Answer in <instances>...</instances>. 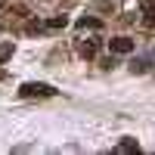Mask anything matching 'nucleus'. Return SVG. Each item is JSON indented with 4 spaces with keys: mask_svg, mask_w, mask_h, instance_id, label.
Returning <instances> with one entry per match:
<instances>
[{
    "mask_svg": "<svg viewBox=\"0 0 155 155\" xmlns=\"http://www.w3.org/2000/svg\"><path fill=\"white\" fill-rule=\"evenodd\" d=\"M56 90L50 87V84H22L19 90V96H53Z\"/></svg>",
    "mask_w": 155,
    "mask_h": 155,
    "instance_id": "f257e3e1",
    "label": "nucleus"
},
{
    "mask_svg": "<svg viewBox=\"0 0 155 155\" xmlns=\"http://www.w3.org/2000/svg\"><path fill=\"white\" fill-rule=\"evenodd\" d=\"M109 47H112V53L115 56H127V53H134V41H130V37H112V41H109Z\"/></svg>",
    "mask_w": 155,
    "mask_h": 155,
    "instance_id": "f03ea898",
    "label": "nucleus"
},
{
    "mask_svg": "<svg viewBox=\"0 0 155 155\" xmlns=\"http://www.w3.org/2000/svg\"><path fill=\"white\" fill-rule=\"evenodd\" d=\"M140 6H143V12H146V25H149V28H155V0H143V3H140Z\"/></svg>",
    "mask_w": 155,
    "mask_h": 155,
    "instance_id": "7ed1b4c3",
    "label": "nucleus"
},
{
    "mask_svg": "<svg viewBox=\"0 0 155 155\" xmlns=\"http://www.w3.org/2000/svg\"><path fill=\"white\" fill-rule=\"evenodd\" d=\"M118 152H140V143L134 137H124L121 143H118Z\"/></svg>",
    "mask_w": 155,
    "mask_h": 155,
    "instance_id": "20e7f679",
    "label": "nucleus"
},
{
    "mask_svg": "<svg viewBox=\"0 0 155 155\" xmlns=\"http://www.w3.org/2000/svg\"><path fill=\"white\" fill-rule=\"evenodd\" d=\"M78 28H102V22L93 19V16H81L78 19Z\"/></svg>",
    "mask_w": 155,
    "mask_h": 155,
    "instance_id": "39448f33",
    "label": "nucleus"
},
{
    "mask_svg": "<svg viewBox=\"0 0 155 155\" xmlns=\"http://www.w3.org/2000/svg\"><path fill=\"white\" fill-rule=\"evenodd\" d=\"M47 25H50V28H65V25H68V19H65V16H53Z\"/></svg>",
    "mask_w": 155,
    "mask_h": 155,
    "instance_id": "423d86ee",
    "label": "nucleus"
},
{
    "mask_svg": "<svg viewBox=\"0 0 155 155\" xmlns=\"http://www.w3.org/2000/svg\"><path fill=\"white\" fill-rule=\"evenodd\" d=\"M81 56L93 59V56H96V44H84V47H81Z\"/></svg>",
    "mask_w": 155,
    "mask_h": 155,
    "instance_id": "0eeeda50",
    "label": "nucleus"
},
{
    "mask_svg": "<svg viewBox=\"0 0 155 155\" xmlns=\"http://www.w3.org/2000/svg\"><path fill=\"white\" fill-rule=\"evenodd\" d=\"M9 56H12V44H3V47H0V62L9 59Z\"/></svg>",
    "mask_w": 155,
    "mask_h": 155,
    "instance_id": "6e6552de",
    "label": "nucleus"
},
{
    "mask_svg": "<svg viewBox=\"0 0 155 155\" xmlns=\"http://www.w3.org/2000/svg\"><path fill=\"white\" fill-rule=\"evenodd\" d=\"M0 78H3V71H0Z\"/></svg>",
    "mask_w": 155,
    "mask_h": 155,
    "instance_id": "1a4fd4ad",
    "label": "nucleus"
}]
</instances>
